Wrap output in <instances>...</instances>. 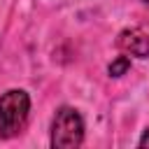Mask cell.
<instances>
[{"label":"cell","instance_id":"obj_1","mask_svg":"<svg viewBox=\"0 0 149 149\" xmlns=\"http://www.w3.org/2000/svg\"><path fill=\"white\" fill-rule=\"evenodd\" d=\"M30 112V98L21 88H12L0 95V137L16 135L28 119Z\"/></svg>","mask_w":149,"mask_h":149},{"label":"cell","instance_id":"obj_2","mask_svg":"<svg viewBox=\"0 0 149 149\" xmlns=\"http://www.w3.org/2000/svg\"><path fill=\"white\" fill-rule=\"evenodd\" d=\"M84 142V119L74 107H61L51 123V147L74 149Z\"/></svg>","mask_w":149,"mask_h":149},{"label":"cell","instance_id":"obj_3","mask_svg":"<svg viewBox=\"0 0 149 149\" xmlns=\"http://www.w3.org/2000/svg\"><path fill=\"white\" fill-rule=\"evenodd\" d=\"M116 47L135 58H149V23H135L119 33Z\"/></svg>","mask_w":149,"mask_h":149},{"label":"cell","instance_id":"obj_4","mask_svg":"<svg viewBox=\"0 0 149 149\" xmlns=\"http://www.w3.org/2000/svg\"><path fill=\"white\" fill-rule=\"evenodd\" d=\"M128 70H130V56H116L107 68L109 77H123Z\"/></svg>","mask_w":149,"mask_h":149},{"label":"cell","instance_id":"obj_5","mask_svg":"<svg viewBox=\"0 0 149 149\" xmlns=\"http://www.w3.org/2000/svg\"><path fill=\"white\" fill-rule=\"evenodd\" d=\"M140 147H149V128L144 130V135L140 137Z\"/></svg>","mask_w":149,"mask_h":149},{"label":"cell","instance_id":"obj_6","mask_svg":"<svg viewBox=\"0 0 149 149\" xmlns=\"http://www.w3.org/2000/svg\"><path fill=\"white\" fill-rule=\"evenodd\" d=\"M144 2H147V5H149V0H144Z\"/></svg>","mask_w":149,"mask_h":149}]
</instances>
